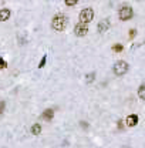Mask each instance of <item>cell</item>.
Wrapping results in <instances>:
<instances>
[{
	"label": "cell",
	"mask_w": 145,
	"mask_h": 148,
	"mask_svg": "<svg viewBox=\"0 0 145 148\" xmlns=\"http://www.w3.org/2000/svg\"><path fill=\"white\" fill-rule=\"evenodd\" d=\"M67 23H68V20H67V17L64 14H56L53 17V20H51V27L54 30H57V31H63L66 29Z\"/></svg>",
	"instance_id": "obj_1"
},
{
	"label": "cell",
	"mask_w": 145,
	"mask_h": 148,
	"mask_svg": "<svg viewBox=\"0 0 145 148\" xmlns=\"http://www.w3.org/2000/svg\"><path fill=\"white\" fill-rule=\"evenodd\" d=\"M130 70V66L127 61L124 60H120V61H115V64L113 66V71L115 76H124L125 73H128Z\"/></svg>",
	"instance_id": "obj_2"
},
{
	"label": "cell",
	"mask_w": 145,
	"mask_h": 148,
	"mask_svg": "<svg viewBox=\"0 0 145 148\" xmlns=\"http://www.w3.org/2000/svg\"><path fill=\"white\" fill-rule=\"evenodd\" d=\"M118 16H120V19H121L122 21H127V20L132 19V16H134L132 7H131V6H128V4L121 6V9H120V11H118Z\"/></svg>",
	"instance_id": "obj_3"
},
{
	"label": "cell",
	"mask_w": 145,
	"mask_h": 148,
	"mask_svg": "<svg viewBox=\"0 0 145 148\" xmlns=\"http://www.w3.org/2000/svg\"><path fill=\"white\" fill-rule=\"evenodd\" d=\"M93 19H94V11H93V9L85 7V9H83V10L80 11V23L87 24V23H90Z\"/></svg>",
	"instance_id": "obj_4"
},
{
	"label": "cell",
	"mask_w": 145,
	"mask_h": 148,
	"mask_svg": "<svg viewBox=\"0 0 145 148\" xmlns=\"http://www.w3.org/2000/svg\"><path fill=\"white\" fill-rule=\"evenodd\" d=\"M87 33H88V27H87V24L78 23V24L74 26V34H75V36L83 37V36H85Z\"/></svg>",
	"instance_id": "obj_5"
},
{
	"label": "cell",
	"mask_w": 145,
	"mask_h": 148,
	"mask_svg": "<svg viewBox=\"0 0 145 148\" xmlns=\"http://www.w3.org/2000/svg\"><path fill=\"white\" fill-rule=\"evenodd\" d=\"M108 29H110V20H108V19L101 20V21L98 23V26H97V31H98V33H105Z\"/></svg>",
	"instance_id": "obj_6"
},
{
	"label": "cell",
	"mask_w": 145,
	"mask_h": 148,
	"mask_svg": "<svg viewBox=\"0 0 145 148\" xmlns=\"http://www.w3.org/2000/svg\"><path fill=\"white\" fill-rule=\"evenodd\" d=\"M125 123L128 127H135L138 124V115L137 114H130L127 118H125Z\"/></svg>",
	"instance_id": "obj_7"
},
{
	"label": "cell",
	"mask_w": 145,
	"mask_h": 148,
	"mask_svg": "<svg viewBox=\"0 0 145 148\" xmlns=\"http://www.w3.org/2000/svg\"><path fill=\"white\" fill-rule=\"evenodd\" d=\"M10 16H11V11H10L9 9H1V10H0V21L9 20Z\"/></svg>",
	"instance_id": "obj_8"
},
{
	"label": "cell",
	"mask_w": 145,
	"mask_h": 148,
	"mask_svg": "<svg viewBox=\"0 0 145 148\" xmlns=\"http://www.w3.org/2000/svg\"><path fill=\"white\" fill-rule=\"evenodd\" d=\"M53 117H54V111H53L51 108H47V110H44V111H43V114H41V118H44L46 121H50Z\"/></svg>",
	"instance_id": "obj_9"
},
{
	"label": "cell",
	"mask_w": 145,
	"mask_h": 148,
	"mask_svg": "<svg viewBox=\"0 0 145 148\" xmlns=\"http://www.w3.org/2000/svg\"><path fill=\"white\" fill-rule=\"evenodd\" d=\"M30 133L33 134V135H40V133H41V125L40 124H33L31 125V128H30Z\"/></svg>",
	"instance_id": "obj_10"
},
{
	"label": "cell",
	"mask_w": 145,
	"mask_h": 148,
	"mask_svg": "<svg viewBox=\"0 0 145 148\" xmlns=\"http://www.w3.org/2000/svg\"><path fill=\"white\" fill-rule=\"evenodd\" d=\"M94 78H95V73L91 71V73H88V74L85 76V83H87V84H91V83L94 81Z\"/></svg>",
	"instance_id": "obj_11"
},
{
	"label": "cell",
	"mask_w": 145,
	"mask_h": 148,
	"mask_svg": "<svg viewBox=\"0 0 145 148\" xmlns=\"http://www.w3.org/2000/svg\"><path fill=\"white\" fill-rule=\"evenodd\" d=\"M138 97H140L141 100H145V83L141 84L140 88H138Z\"/></svg>",
	"instance_id": "obj_12"
},
{
	"label": "cell",
	"mask_w": 145,
	"mask_h": 148,
	"mask_svg": "<svg viewBox=\"0 0 145 148\" xmlns=\"http://www.w3.org/2000/svg\"><path fill=\"white\" fill-rule=\"evenodd\" d=\"M113 50H114L115 53H121V51L124 50V46H122V44H120V43H117V44H114V46H113Z\"/></svg>",
	"instance_id": "obj_13"
},
{
	"label": "cell",
	"mask_w": 145,
	"mask_h": 148,
	"mask_svg": "<svg viewBox=\"0 0 145 148\" xmlns=\"http://www.w3.org/2000/svg\"><path fill=\"white\" fill-rule=\"evenodd\" d=\"M46 61H47V54H44L43 58H41V61L38 63V68H43V67L46 66Z\"/></svg>",
	"instance_id": "obj_14"
},
{
	"label": "cell",
	"mask_w": 145,
	"mask_h": 148,
	"mask_svg": "<svg viewBox=\"0 0 145 148\" xmlns=\"http://www.w3.org/2000/svg\"><path fill=\"white\" fill-rule=\"evenodd\" d=\"M7 67V63L3 60V57L0 56V70H3V68H6Z\"/></svg>",
	"instance_id": "obj_15"
},
{
	"label": "cell",
	"mask_w": 145,
	"mask_h": 148,
	"mask_svg": "<svg viewBox=\"0 0 145 148\" xmlns=\"http://www.w3.org/2000/svg\"><path fill=\"white\" fill-rule=\"evenodd\" d=\"M4 108H6V103L0 100V115L3 114V111H4Z\"/></svg>",
	"instance_id": "obj_16"
},
{
	"label": "cell",
	"mask_w": 145,
	"mask_h": 148,
	"mask_svg": "<svg viewBox=\"0 0 145 148\" xmlns=\"http://www.w3.org/2000/svg\"><path fill=\"white\" fill-rule=\"evenodd\" d=\"M67 6H74V4H77V0H66L64 1Z\"/></svg>",
	"instance_id": "obj_17"
},
{
	"label": "cell",
	"mask_w": 145,
	"mask_h": 148,
	"mask_svg": "<svg viewBox=\"0 0 145 148\" xmlns=\"http://www.w3.org/2000/svg\"><path fill=\"white\" fill-rule=\"evenodd\" d=\"M19 43H20V44H26V43H27L26 37H24V36H19Z\"/></svg>",
	"instance_id": "obj_18"
},
{
	"label": "cell",
	"mask_w": 145,
	"mask_h": 148,
	"mask_svg": "<svg viewBox=\"0 0 145 148\" xmlns=\"http://www.w3.org/2000/svg\"><path fill=\"white\" fill-rule=\"evenodd\" d=\"M135 34H137V30H134V29H132V30H130V37H131V38H134V37H135Z\"/></svg>",
	"instance_id": "obj_19"
},
{
	"label": "cell",
	"mask_w": 145,
	"mask_h": 148,
	"mask_svg": "<svg viewBox=\"0 0 145 148\" xmlns=\"http://www.w3.org/2000/svg\"><path fill=\"white\" fill-rule=\"evenodd\" d=\"M80 125H81L83 128H88V124H87V123H84V121H81V123H80Z\"/></svg>",
	"instance_id": "obj_20"
},
{
	"label": "cell",
	"mask_w": 145,
	"mask_h": 148,
	"mask_svg": "<svg viewBox=\"0 0 145 148\" xmlns=\"http://www.w3.org/2000/svg\"><path fill=\"white\" fill-rule=\"evenodd\" d=\"M118 127H120V130L122 128V121H118Z\"/></svg>",
	"instance_id": "obj_21"
},
{
	"label": "cell",
	"mask_w": 145,
	"mask_h": 148,
	"mask_svg": "<svg viewBox=\"0 0 145 148\" xmlns=\"http://www.w3.org/2000/svg\"><path fill=\"white\" fill-rule=\"evenodd\" d=\"M124 148H128V147H124Z\"/></svg>",
	"instance_id": "obj_22"
}]
</instances>
